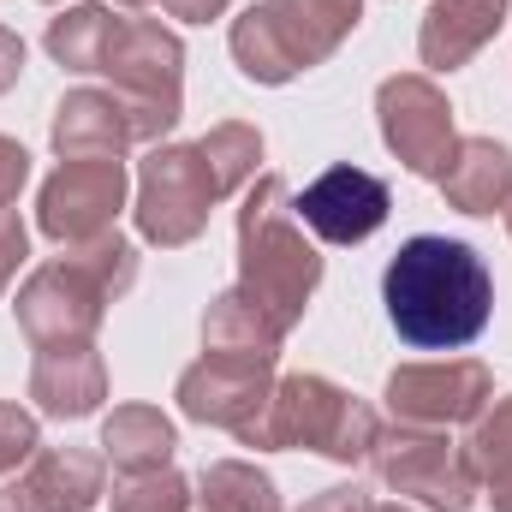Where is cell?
Returning a JSON list of instances; mask_svg holds the SVG:
<instances>
[{"mask_svg":"<svg viewBox=\"0 0 512 512\" xmlns=\"http://www.w3.org/2000/svg\"><path fill=\"white\" fill-rule=\"evenodd\" d=\"M495 304L489 268L459 239H411L387 268V316L417 352H459L483 334Z\"/></svg>","mask_w":512,"mask_h":512,"instance_id":"1","label":"cell"},{"mask_svg":"<svg viewBox=\"0 0 512 512\" xmlns=\"http://www.w3.org/2000/svg\"><path fill=\"white\" fill-rule=\"evenodd\" d=\"M358 24V0H268L233 24V54L262 84L292 78L298 66L322 60Z\"/></svg>","mask_w":512,"mask_h":512,"instance_id":"2","label":"cell"},{"mask_svg":"<svg viewBox=\"0 0 512 512\" xmlns=\"http://www.w3.org/2000/svg\"><path fill=\"white\" fill-rule=\"evenodd\" d=\"M274 203H280V185L262 179L256 197L245 203V227H239V239H245V292H251L256 304L286 328V322L304 310V292L316 286L322 262H316V251L292 233L286 209H274Z\"/></svg>","mask_w":512,"mask_h":512,"instance_id":"3","label":"cell"},{"mask_svg":"<svg viewBox=\"0 0 512 512\" xmlns=\"http://www.w3.org/2000/svg\"><path fill=\"white\" fill-rule=\"evenodd\" d=\"M245 441H268V447L310 441L328 459H358V453L376 447V417L364 405H352L346 393H334L328 382H316V376H292V382L274 387L268 417H256L245 429Z\"/></svg>","mask_w":512,"mask_h":512,"instance_id":"4","label":"cell"},{"mask_svg":"<svg viewBox=\"0 0 512 512\" xmlns=\"http://www.w3.org/2000/svg\"><path fill=\"white\" fill-rule=\"evenodd\" d=\"M131 280V251H120L114 262H60L42 268L24 292H18V322L30 328V340L54 346V340H84L102 316V298L114 286Z\"/></svg>","mask_w":512,"mask_h":512,"instance_id":"5","label":"cell"},{"mask_svg":"<svg viewBox=\"0 0 512 512\" xmlns=\"http://www.w3.org/2000/svg\"><path fill=\"white\" fill-rule=\"evenodd\" d=\"M215 197H221V185H215L203 149H161V155L143 167V203H137V221H143L149 239H161V245H185V239L203 227V215H209Z\"/></svg>","mask_w":512,"mask_h":512,"instance_id":"6","label":"cell"},{"mask_svg":"<svg viewBox=\"0 0 512 512\" xmlns=\"http://www.w3.org/2000/svg\"><path fill=\"white\" fill-rule=\"evenodd\" d=\"M126 197V167L96 155V161H72L48 179L42 191V233L48 239H66V245H84V239H102L114 209Z\"/></svg>","mask_w":512,"mask_h":512,"instance_id":"7","label":"cell"},{"mask_svg":"<svg viewBox=\"0 0 512 512\" xmlns=\"http://www.w3.org/2000/svg\"><path fill=\"white\" fill-rule=\"evenodd\" d=\"M382 131L411 173H423V179H441V173H447L453 126H447V102L435 96V84H423V78H393L382 90Z\"/></svg>","mask_w":512,"mask_h":512,"instance_id":"8","label":"cell"},{"mask_svg":"<svg viewBox=\"0 0 512 512\" xmlns=\"http://www.w3.org/2000/svg\"><path fill=\"white\" fill-rule=\"evenodd\" d=\"M298 215L328 245H358L387 221V185L376 173H364V167H334L298 197Z\"/></svg>","mask_w":512,"mask_h":512,"instance_id":"9","label":"cell"},{"mask_svg":"<svg viewBox=\"0 0 512 512\" xmlns=\"http://www.w3.org/2000/svg\"><path fill=\"white\" fill-rule=\"evenodd\" d=\"M179 114L173 108H155V102H114V96H96V90H78L60 120H54V143L66 155H84V149H120V143H137L149 131L173 126Z\"/></svg>","mask_w":512,"mask_h":512,"instance_id":"10","label":"cell"},{"mask_svg":"<svg viewBox=\"0 0 512 512\" xmlns=\"http://www.w3.org/2000/svg\"><path fill=\"white\" fill-rule=\"evenodd\" d=\"M262 376H268V358H233V352H221V358H203V364L179 382V399H185L191 417L227 423V429L245 435L256 423V411L268 405V399H262Z\"/></svg>","mask_w":512,"mask_h":512,"instance_id":"11","label":"cell"},{"mask_svg":"<svg viewBox=\"0 0 512 512\" xmlns=\"http://www.w3.org/2000/svg\"><path fill=\"white\" fill-rule=\"evenodd\" d=\"M382 477L399 495H423L429 507H441V512H465L471 483H477L471 459H459L447 441H387Z\"/></svg>","mask_w":512,"mask_h":512,"instance_id":"12","label":"cell"},{"mask_svg":"<svg viewBox=\"0 0 512 512\" xmlns=\"http://www.w3.org/2000/svg\"><path fill=\"white\" fill-rule=\"evenodd\" d=\"M102 72H114L126 90H143V102L179 114V42L161 24H120L102 54Z\"/></svg>","mask_w":512,"mask_h":512,"instance_id":"13","label":"cell"},{"mask_svg":"<svg viewBox=\"0 0 512 512\" xmlns=\"http://www.w3.org/2000/svg\"><path fill=\"white\" fill-rule=\"evenodd\" d=\"M387 399L411 423H459L489 399V376L477 364H435V370H399Z\"/></svg>","mask_w":512,"mask_h":512,"instance_id":"14","label":"cell"},{"mask_svg":"<svg viewBox=\"0 0 512 512\" xmlns=\"http://www.w3.org/2000/svg\"><path fill=\"white\" fill-rule=\"evenodd\" d=\"M441 185H447V197L465 215H489V209L507 203V191H512V155L501 143H489V137H465L459 161H447Z\"/></svg>","mask_w":512,"mask_h":512,"instance_id":"15","label":"cell"},{"mask_svg":"<svg viewBox=\"0 0 512 512\" xmlns=\"http://www.w3.org/2000/svg\"><path fill=\"white\" fill-rule=\"evenodd\" d=\"M507 0H441L423 24V60L429 66H459L465 54H477L495 24H501Z\"/></svg>","mask_w":512,"mask_h":512,"instance_id":"16","label":"cell"},{"mask_svg":"<svg viewBox=\"0 0 512 512\" xmlns=\"http://www.w3.org/2000/svg\"><path fill=\"white\" fill-rule=\"evenodd\" d=\"M18 495H30V501L12 507V512H84L102 495V465L84 459V453H48V459L18 483Z\"/></svg>","mask_w":512,"mask_h":512,"instance_id":"17","label":"cell"},{"mask_svg":"<svg viewBox=\"0 0 512 512\" xmlns=\"http://www.w3.org/2000/svg\"><path fill=\"white\" fill-rule=\"evenodd\" d=\"M36 399L54 411V417H78L102 399V364L84 352V346H66V352H42L36 364Z\"/></svg>","mask_w":512,"mask_h":512,"instance_id":"18","label":"cell"},{"mask_svg":"<svg viewBox=\"0 0 512 512\" xmlns=\"http://www.w3.org/2000/svg\"><path fill=\"white\" fill-rule=\"evenodd\" d=\"M102 447H108V459H114L120 471H137V477H143V471H161V459L173 453V429H167L161 411L131 405V411H114Z\"/></svg>","mask_w":512,"mask_h":512,"instance_id":"19","label":"cell"},{"mask_svg":"<svg viewBox=\"0 0 512 512\" xmlns=\"http://www.w3.org/2000/svg\"><path fill=\"white\" fill-rule=\"evenodd\" d=\"M114 30H120V24H114L102 6H78L72 18H60V24L48 30V48H54L66 66H78V72H102V54H108Z\"/></svg>","mask_w":512,"mask_h":512,"instance_id":"20","label":"cell"},{"mask_svg":"<svg viewBox=\"0 0 512 512\" xmlns=\"http://www.w3.org/2000/svg\"><path fill=\"white\" fill-rule=\"evenodd\" d=\"M203 489H209V507L215 512H280L274 483L256 477L251 465H215V471L203 477Z\"/></svg>","mask_w":512,"mask_h":512,"instance_id":"21","label":"cell"},{"mask_svg":"<svg viewBox=\"0 0 512 512\" xmlns=\"http://www.w3.org/2000/svg\"><path fill=\"white\" fill-rule=\"evenodd\" d=\"M197 149H203V161H209V173H215V185H221V191H233V185L256 167V155H262L256 131H245V126H221L215 137H203Z\"/></svg>","mask_w":512,"mask_h":512,"instance_id":"22","label":"cell"},{"mask_svg":"<svg viewBox=\"0 0 512 512\" xmlns=\"http://www.w3.org/2000/svg\"><path fill=\"white\" fill-rule=\"evenodd\" d=\"M465 459H471V471H483L489 483L501 477V471H512V399L471 435V447H465Z\"/></svg>","mask_w":512,"mask_h":512,"instance_id":"23","label":"cell"},{"mask_svg":"<svg viewBox=\"0 0 512 512\" xmlns=\"http://www.w3.org/2000/svg\"><path fill=\"white\" fill-rule=\"evenodd\" d=\"M120 512H185V483L167 471H143L137 489H120Z\"/></svg>","mask_w":512,"mask_h":512,"instance_id":"24","label":"cell"},{"mask_svg":"<svg viewBox=\"0 0 512 512\" xmlns=\"http://www.w3.org/2000/svg\"><path fill=\"white\" fill-rule=\"evenodd\" d=\"M30 447H36V423H30L24 411H0V465L24 459Z\"/></svg>","mask_w":512,"mask_h":512,"instance_id":"25","label":"cell"},{"mask_svg":"<svg viewBox=\"0 0 512 512\" xmlns=\"http://www.w3.org/2000/svg\"><path fill=\"white\" fill-rule=\"evenodd\" d=\"M24 173H30V155H24L18 143H6V137H0V209L12 203V191L24 185Z\"/></svg>","mask_w":512,"mask_h":512,"instance_id":"26","label":"cell"},{"mask_svg":"<svg viewBox=\"0 0 512 512\" xmlns=\"http://www.w3.org/2000/svg\"><path fill=\"white\" fill-rule=\"evenodd\" d=\"M18 256H24V227L0 215V286H6V274L18 268Z\"/></svg>","mask_w":512,"mask_h":512,"instance_id":"27","label":"cell"},{"mask_svg":"<svg viewBox=\"0 0 512 512\" xmlns=\"http://www.w3.org/2000/svg\"><path fill=\"white\" fill-rule=\"evenodd\" d=\"M18 66H24V42H18L12 30H0V90L18 78Z\"/></svg>","mask_w":512,"mask_h":512,"instance_id":"28","label":"cell"},{"mask_svg":"<svg viewBox=\"0 0 512 512\" xmlns=\"http://www.w3.org/2000/svg\"><path fill=\"white\" fill-rule=\"evenodd\" d=\"M310 512H370V501L352 495V489H328V501H316Z\"/></svg>","mask_w":512,"mask_h":512,"instance_id":"29","label":"cell"},{"mask_svg":"<svg viewBox=\"0 0 512 512\" xmlns=\"http://www.w3.org/2000/svg\"><path fill=\"white\" fill-rule=\"evenodd\" d=\"M167 6H173L179 18H209V12H221L227 0H167Z\"/></svg>","mask_w":512,"mask_h":512,"instance_id":"30","label":"cell"},{"mask_svg":"<svg viewBox=\"0 0 512 512\" xmlns=\"http://www.w3.org/2000/svg\"><path fill=\"white\" fill-rule=\"evenodd\" d=\"M495 507L512 512V471H501V477H495Z\"/></svg>","mask_w":512,"mask_h":512,"instance_id":"31","label":"cell"},{"mask_svg":"<svg viewBox=\"0 0 512 512\" xmlns=\"http://www.w3.org/2000/svg\"><path fill=\"white\" fill-rule=\"evenodd\" d=\"M126 6H143V0H126Z\"/></svg>","mask_w":512,"mask_h":512,"instance_id":"32","label":"cell"}]
</instances>
